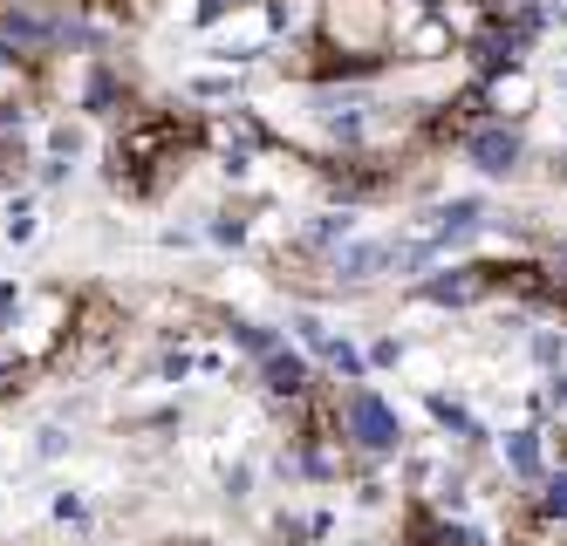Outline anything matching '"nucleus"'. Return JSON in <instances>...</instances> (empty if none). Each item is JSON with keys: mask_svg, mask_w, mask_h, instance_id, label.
<instances>
[{"mask_svg": "<svg viewBox=\"0 0 567 546\" xmlns=\"http://www.w3.org/2000/svg\"><path fill=\"white\" fill-rule=\"evenodd\" d=\"M8 334H14V349H21V362H28L34 375H42V369H62L69 334H75V287H62V280L21 287V308H14Z\"/></svg>", "mask_w": 567, "mask_h": 546, "instance_id": "nucleus-1", "label": "nucleus"}, {"mask_svg": "<svg viewBox=\"0 0 567 546\" xmlns=\"http://www.w3.org/2000/svg\"><path fill=\"white\" fill-rule=\"evenodd\" d=\"M336 431H342V444L362 457V465H390V457L411 451L396 403L383 390H370V383H336Z\"/></svg>", "mask_w": 567, "mask_h": 546, "instance_id": "nucleus-2", "label": "nucleus"}, {"mask_svg": "<svg viewBox=\"0 0 567 546\" xmlns=\"http://www.w3.org/2000/svg\"><path fill=\"white\" fill-rule=\"evenodd\" d=\"M124 328H131V308L110 287H75V334H69L62 369H103L124 349Z\"/></svg>", "mask_w": 567, "mask_h": 546, "instance_id": "nucleus-3", "label": "nucleus"}, {"mask_svg": "<svg viewBox=\"0 0 567 546\" xmlns=\"http://www.w3.org/2000/svg\"><path fill=\"white\" fill-rule=\"evenodd\" d=\"M280 41H288V8H280V0H247L226 28H213V55L226 69H247V62L274 55Z\"/></svg>", "mask_w": 567, "mask_h": 546, "instance_id": "nucleus-4", "label": "nucleus"}, {"mask_svg": "<svg viewBox=\"0 0 567 546\" xmlns=\"http://www.w3.org/2000/svg\"><path fill=\"white\" fill-rule=\"evenodd\" d=\"M411 301H424V308H452V315L499 301V287H493V260H437L431 274H417V280H411Z\"/></svg>", "mask_w": 567, "mask_h": 546, "instance_id": "nucleus-5", "label": "nucleus"}, {"mask_svg": "<svg viewBox=\"0 0 567 546\" xmlns=\"http://www.w3.org/2000/svg\"><path fill=\"white\" fill-rule=\"evenodd\" d=\"M396 546H493V533L472 526V519L437 513L424 498H403L396 506Z\"/></svg>", "mask_w": 567, "mask_h": 546, "instance_id": "nucleus-6", "label": "nucleus"}, {"mask_svg": "<svg viewBox=\"0 0 567 546\" xmlns=\"http://www.w3.org/2000/svg\"><path fill=\"white\" fill-rule=\"evenodd\" d=\"M42 96H49V69L14 55V49H0V137H21V123L34 116Z\"/></svg>", "mask_w": 567, "mask_h": 546, "instance_id": "nucleus-7", "label": "nucleus"}, {"mask_svg": "<svg viewBox=\"0 0 567 546\" xmlns=\"http://www.w3.org/2000/svg\"><path fill=\"white\" fill-rule=\"evenodd\" d=\"M458 157L478 178H519L526 172V123H478V131L458 144Z\"/></svg>", "mask_w": 567, "mask_h": 546, "instance_id": "nucleus-8", "label": "nucleus"}, {"mask_svg": "<svg viewBox=\"0 0 567 546\" xmlns=\"http://www.w3.org/2000/svg\"><path fill=\"white\" fill-rule=\"evenodd\" d=\"M396 246L403 239H349V246H336L329 254V280H336V293H362V287H377V280H390L396 274Z\"/></svg>", "mask_w": 567, "mask_h": 546, "instance_id": "nucleus-9", "label": "nucleus"}, {"mask_svg": "<svg viewBox=\"0 0 567 546\" xmlns=\"http://www.w3.org/2000/svg\"><path fill=\"white\" fill-rule=\"evenodd\" d=\"M478 103H485V123H526L540 110V75L534 69H493V75H478Z\"/></svg>", "mask_w": 567, "mask_h": 546, "instance_id": "nucleus-10", "label": "nucleus"}, {"mask_svg": "<svg viewBox=\"0 0 567 546\" xmlns=\"http://www.w3.org/2000/svg\"><path fill=\"white\" fill-rule=\"evenodd\" d=\"M499 465H506V478H513L519 492H534V485L554 472L547 431H540V424H513V431H499Z\"/></svg>", "mask_w": 567, "mask_h": 546, "instance_id": "nucleus-11", "label": "nucleus"}, {"mask_svg": "<svg viewBox=\"0 0 567 546\" xmlns=\"http://www.w3.org/2000/svg\"><path fill=\"white\" fill-rule=\"evenodd\" d=\"M444 55H458L452 28H444L431 8H403V21H396V62H444Z\"/></svg>", "mask_w": 567, "mask_h": 546, "instance_id": "nucleus-12", "label": "nucleus"}, {"mask_svg": "<svg viewBox=\"0 0 567 546\" xmlns=\"http://www.w3.org/2000/svg\"><path fill=\"white\" fill-rule=\"evenodd\" d=\"M254 375H260V390H267V403H288V396H301V390H315L321 383V369L295 349V342H280L267 362H254Z\"/></svg>", "mask_w": 567, "mask_h": 546, "instance_id": "nucleus-13", "label": "nucleus"}, {"mask_svg": "<svg viewBox=\"0 0 567 546\" xmlns=\"http://www.w3.org/2000/svg\"><path fill=\"white\" fill-rule=\"evenodd\" d=\"M295 239L308 246V254L329 260L336 246H349V239H355V213H349V205H321V213H308V219L295 226Z\"/></svg>", "mask_w": 567, "mask_h": 546, "instance_id": "nucleus-14", "label": "nucleus"}, {"mask_svg": "<svg viewBox=\"0 0 567 546\" xmlns=\"http://www.w3.org/2000/svg\"><path fill=\"white\" fill-rule=\"evenodd\" d=\"M424 410H431V424H437L444 437H452V444H465V451L493 437V431H485V424H478V416H472L458 396H444V390H424Z\"/></svg>", "mask_w": 567, "mask_h": 546, "instance_id": "nucleus-15", "label": "nucleus"}, {"mask_svg": "<svg viewBox=\"0 0 567 546\" xmlns=\"http://www.w3.org/2000/svg\"><path fill=\"white\" fill-rule=\"evenodd\" d=\"M226 334H233V349L247 356V362H267L280 342H288V334H280V328H267V321H226Z\"/></svg>", "mask_w": 567, "mask_h": 546, "instance_id": "nucleus-16", "label": "nucleus"}, {"mask_svg": "<svg viewBox=\"0 0 567 546\" xmlns=\"http://www.w3.org/2000/svg\"><path fill=\"white\" fill-rule=\"evenodd\" d=\"M49 519L69 526V533H83V526L96 519V513H90V492H83V485H55V492H49Z\"/></svg>", "mask_w": 567, "mask_h": 546, "instance_id": "nucleus-17", "label": "nucleus"}, {"mask_svg": "<svg viewBox=\"0 0 567 546\" xmlns=\"http://www.w3.org/2000/svg\"><path fill=\"white\" fill-rule=\"evenodd\" d=\"M0 233H8V246H28L34 233H42V198H34V192L8 198V219H0Z\"/></svg>", "mask_w": 567, "mask_h": 546, "instance_id": "nucleus-18", "label": "nucleus"}, {"mask_svg": "<svg viewBox=\"0 0 567 546\" xmlns=\"http://www.w3.org/2000/svg\"><path fill=\"white\" fill-rule=\"evenodd\" d=\"M185 96H192V103H233V96H239V69H206V75H185Z\"/></svg>", "mask_w": 567, "mask_h": 546, "instance_id": "nucleus-19", "label": "nucleus"}, {"mask_svg": "<svg viewBox=\"0 0 567 546\" xmlns=\"http://www.w3.org/2000/svg\"><path fill=\"white\" fill-rule=\"evenodd\" d=\"M526 356H534L547 375L567 362V328H534V334H526Z\"/></svg>", "mask_w": 567, "mask_h": 546, "instance_id": "nucleus-20", "label": "nucleus"}, {"mask_svg": "<svg viewBox=\"0 0 567 546\" xmlns=\"http://www.w3.org/2000/svg\"><path fill=\"white\" fill-rule=\"evenodd\" d=\"M75 151H83V123H49V137H42V157H55V164H75Z\"/></svg>", "mask_w": 567, "mask_h": 546, "instance_id": "nucleus-21", "label": "nucleus"}, {"mask_svg": "<svg viewBox=\"0 0 567 546\" xmlns=\"http://www.w3.org/2000/svg\"><path fill=\"white\" fill-rule=\"evenodd\" d=\"M69 8H75V14H96V21H124V28H131V21L144 14V0H69Z\"/></svg>", "mask_w": 567, "mask_h": 546, "instance_id": "nucleus-22", "label": "nucleus"}, {"mask_svg": "<svg viewBox=\"0 0 567 546\" xmlns=\"http://www.w3.org/2000/svg\"><path fill=\"white\" fill-rule=\"evenodd\" d=\"M239 8H247V0H192V28H198V34H213V28H226Z\"/></svg>", "mask_w": 567, "mask_h": 546, "instance_id": "nucleus-23", "label": "nucleus"}, {"mask_svg": "<svg viewBox=\"0 0 567 546\" xmlns=\"http://www.w3.org/2000/svg\"><path fill=\"white\" fill-rule=\"evenodd\" d=\"M192 375H198L192 349H165V356H157V383H192Z\"/></svg>", "mask_w": 567, "mask_h": 546, "instance_id": "nucleus-24", "label": "nucleus"}, {"mask_svg": "<svg viewBox=\"0 0 567 546\" xmlns=\"http://www.w3.org/2000/svg\"><path fill=\"white\" fill-rule=\"evenodd\" d=\"M21 172H28L21 137H0V185H21Z\"/></svg>", "mask_w": 567, "mask_h": 546, "instance_id": "nucleus-25", "label": "nucleus"}, {"mask_svg": "<svg viewBox=\"0 0 567 546\" xmlns=\"http://www.w3.org/2000/svg\"><path fill=\"white\" fill-rule=\"evenodd\" d=\"M362 356H370V369H396V362L411 356V349H403L396 334H383V342H370V349H362Z\"/></svg>", "mask_w": 567, "mask_h": 546, "instance_id": "nucleus-26", "label": "nucleus"}, {"mask_svg": "<svg viewBox=\"0 0 567 546\" xmlns=\"http://www.w3.org/2000/svg\"><path fill=\"white\" fill-rule=\"evenodd\" d=\"M547 178H554V185H567V137H560V144H554V157H547Z\"/></svg>", "mask_w": 567, "mask_h": 546, "instance_id": "nucleus-27", "label": "nucleus"}, {"mask_svg": "<svg viewBox=\"0 0 567 546\" xmlns=\"http://www.w3.org/2000/svg\"><path fill=\"white\" fill-rule=\"evenodd\" d=\"M157 546H219V539H206V533H172V539H157Z\"/></svg>", "mask_w": 567, "mask_h": 546, "instance_id": "nucleus-28", "label": "nucleus"}, {"mask_svg": "<svg viewBox=\"0 0 567 546\" xmlns=\"http://www.w3.org/2000/svg\"><path fill=\"white\" fill-rule=\"evenodd\" d=\"M411 8H437V0H411Z\"/></svg>", "mask_w": 567, "mask_h": 546, "instance_id": "nucleus-29", "label": "nucleus"}, {"mask_svg": "<svg viewBox=\"0 0 567 546\" xmlns=\"http://www.w3.org/2000/svg\"><path fill=\"white\" fill-rule=\"evenodd\" d=\"M355 546H383V539H355Z\"/></svg>", "mask_w": 567, "mask_h": 546, "instance_id": "nucleus-30", "label": "nucleus"}, {"mask_svg": "<svg viewBox=\"0 0 567 546\" xmlns=\"http://www.w3.org/2000/svg\"><path fill=\"white\" fill-rule=\"evenodd\" d=\"M560 315H567V301H560Z\"/></svg>", "mask_w": 567, "mask_h": 546, "instance_id": "nucleus-31", "label": "nucleus"}, {"mask_svg": "<svg viewBox=\"0 0 567 546\" xmlns=\"http://www.w3.org/2000/svg\"><path fill=\"white\" fill-rule=\"evenodd\" d=\"M144 8H151V0H144Z\"/></svg>", "mask_w": 567, "mask_h": 546, "instance_id": "nucleus-32", "label": "nucleus"}]
</instances>
